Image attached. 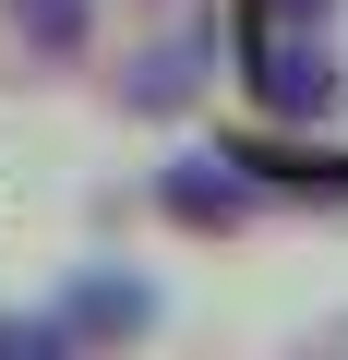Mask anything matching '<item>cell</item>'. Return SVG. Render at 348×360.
<instances>
[{
  "label": "cell",
  "mask_w": 348,
  "mask_h": 360,
  "mask_svg": "<svg viewBox=\"0 0 348 360\" xmlns=\"http://www.w3.org/2000/svg\"><path fill=\"white\" fill-rule=\"evenodd\" d=\"M240 72H252V108L264 120H336L348 108V60L324 49V25H252L240 37Z\"/></svg>",
  "instance_id": "1"
},
{
  "label": "cell",
  "mask_w": 348,
  "mask_h": 360,
  "mask_svg": "<svg viewBox=\"0 0 348 360\" xmlns=\"http://www.w3.org/2000/svg\"><path fill=\"white\" fill-rule=\"evenodd\" d=\"M252 205H264V193H252V156H205V144H193V156H168V168H156V217H168V229H193V240L252 229Z\"/></svg>",
  "instance_id": "2"
},
{
  "label": "cell",
  "mask_w": 348,
  "mask_h": 360,
  "mask_svg": "<svg viewBox=\"0 0 348 360\" xmlns=\"http://www.w3.org/2000/svg\"><path fill=\"white\" fill-rule=\"evenodd\" d=\"M49 324H60V348H72V336H84V348H120V336H156V288L96 264V276H72V288L49 300Z\"/></svg>",
  "instance_id": "3"
},
{
  "label": "cell",
  "mask_w": 348,
  "mask_h": 360,
  "mask_svg": "<svg viewBox=\"0 0 348 360\" xmlns=\"http://www.w3.org/2000/svg\"><path fill=\"white\" fill-rule=\"evenodd\" d=\"M205 37H168V49H144V60H120V108H144V120H168V108H193L205 96Z\"/></svg>",
  "instance_id": "4"
},
{
  "label": "cell",
  "mask_w": 348,
  "mask_h": 360,
  "mask_svg": "<svg viewBox=\"0 0 348 360\" xmlns=\"http://www.w3.org/2000/svg\"><path fill=\"white\" fill-rule=\"evenodd\" d=\"M13 25H25L37 60H72L84 49V0H13Z\"/></svg>",
  "instance_id": "5"
},
{
  "label": "cell",
  "mask_w": 348,
  "mask_h": 360,
  "mask_svg": "<svg viewBox=\"0 0 348 360\" xmlns=\"http://www.w3.org/2000/svg\"><path fill=\"white\" fill-rule=\"evenodd\" d=\"M252 25H336V0H252Z\"/></svg>",
  "instance_id": "6"
}]
</instances>
